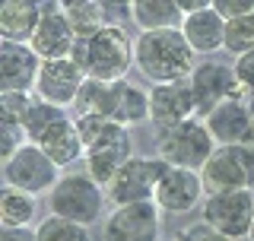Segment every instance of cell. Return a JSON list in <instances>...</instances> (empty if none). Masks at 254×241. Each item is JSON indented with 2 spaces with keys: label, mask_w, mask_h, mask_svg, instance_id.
I'll list each match as a JSON object with an SVG mask.
<instances>
[{
  "label": "cell",
  "mask_w": 254,
  "mask_h": 241,
  "mask_svg": "<svg viewBox=\"0 0 254 241\" xmlns=\"http://www.w3.org/2000/svg\"><path fill=\"white\" fill-rule=\"evenodd\" d=\"M54 3H58L64 13H73V10H83V6L95 3V0H54Z\"/></svg>",
  "instance_id": "obj_36"
},
{
  "label": "cell",
  "mask_w": 254,
  "mask_h": 241,
  "mask_svg": "<svg viewBox=\"0 0 254 241\" xmlns=\"http://www.w3.org/2000/svg\"><path fill=\"white\" fill-rule=\"evenodd\" d=\"M210 127L216 146H235V143H254V115L245 95L226 99L222 105H216L210 115L203 118Z\"/></svg>",
  "instance_id": "obj_13"
},
{
  "label": "cell",
  "mask_w": 254,
  "mask_h": 241,
  "mask_svg": "<svg viewBox=\"0 0 254 241\" xmlns=\"http://www.w3.org/2000/svg\"><path fill=\"white\" fill-rule=\"evenodd\" d=\"M232 70H235V79H238V86H242V92L254 95V48L245 51V54H235Z\"/></svg>",
  "instance_id": "obj_31"
},
{
  "label": "cell",
  "mask_w": 254,
  "mask_h": 241,
  "mask_svg": "<svg viewBox=\"0 0 254 241\" xmlns=\"http://www.w3.org/2000/svg\"><path fill=\"white\" fill-rule=\"evenodd\" d=\"M248 105H251V115H254V95H248Z\"/></svg>",
  "instance_id": "obj_37"
},
{
  "label": "cell",
  "mask_w": 254,
  "mask_h": 241,
  "mask_svg": "<svg viewBox=\"0 0 254 241\" xmlns=\"http://www.w3.org/2000/svg\"><path fill=\"white\" fill-rule=\"evenodd\" d=\"M45 3L38 0H3L0 3V35L3 42H32Z\"/></svg>",
  "instance_id": "obj_20"
},
{
  "label": "cell",
  "mask_w": 254,
  "mask_h": 241,
  "mask_svg": "<svg viewBox=\"0 0 254 241\" xmlns=\"http://www.w3.org/2000/svg\"><path fill=\"white\" fill-rule=\"evenodd\" d=\"M102 115L121 120L127 127L143 124V120H149V92H143L140 86L127 83V79H115V83H108Z\"/></svg>",
  "instance_id": "obj_17"
},
{
  "label": "cell",
  "mask_w": 254,
  "mask_h": 241,
  "mask_svg": "<svg viewBox=\"0 0 254 241\" xmlns=\"http://www.w3.org/2000/svg\"><path fill=\"white\" fill-rule=\"evenodd\" d=\"M175 241H238V238H229V235H222L219 229H213L210 222H190L188 229H181V235L175 238Z\"/></svg>",
  "instance_id": "obj_30"
},
{
  "label": "cell",
  "mask_w": 254,
  "mask_h": 241,
  "mask_svg": "<svg viewBox=\"0 0 254 241\" xmlns=\"http://www.w3.org/2000/svg\"><path fill=\"white\" fill-rule=\"evenodd\" d=\"M70 58L86 70L89 79L115 83V79H124V73L130 70L133 45L121 26H105L89 38H76V48Z\"/></svg>",
  "instance_id": "obj_2"
},
{
  "label": "cell",
  "mask_w": 254,
  "mask_h": 241,
  "mask_svg": "<svg viewBox=\"0 0 254 241\" xmlns=\"http://www.w3.org/2000/svg\"><path fill=\"white\" fill-rule=\"evenodd\" d=\"M213 10H216L222 19H235V16L254 13V0H213Z\"/></svg>",
  "instance_id": "obj_32"
},
{
  "label": "cell",
  "mask_w": 254,
  "mask_h": 241,
  "mask_svg": "<svg viewBox=\"0 0 254 241\" xmlns=\"http://www.w3.org/2000/svg\"><path fill=\"white\" fill-rule=\"evenodd\" d=\"M67 115V108H61V105H51V102H45V99H32V105L26 111V118H22V127H26V136H29V143H35L38 136H42L48 127L54 124L58 118Z\"/></svg>",
  "instance_id": "obj_26"
},
{
  "label": "cell",
  "mask_w": 254,
  "mask_h": 241,
  "mask_svg": "<svg viewBox=\"0 0 254 241\" xmlns=\"http://www.w3.org/2000/svg\"><path fill=\"white\" fill-rule=\"evenodd\" d=\"M22 143H29L26 127L19 120H0V149H3V159H10Z\"/></svg>",
  "instance_id": "obj_29"
},
{
  "label": "cell",
  "mask_w": 254,
  "mask_h": 241,
  "mask_svg": "<svg viewBox=\"0 0 254 241\" xmlns=\"http://www.w3.org/2000/svg\"><path fill=\"white\" fill-rule=\"evenodd\" d=\"M38 146H42L48 156L54 159L61 168H67V165H73L79 162V159L86 156V146H83V136H79V127H76V120L73 118H58L48 130L38 136Z\"/></svg>",
  "instance_id": "obj_19"
},
{
  "label": "cell",
  "mask_w": 254,
  "mask_h": 241,
  "mask_svg": "<svg viewBox=\"0 0 254 241\" xmlns=\"http://www.w3.org/2000/svg\"><path fill=\"white\" fill-rule=\"evenodd\" d=\"M130 19L140 29H178L185 13H181L178 0H133Z\"/></svg>",
  "instance_id": "obj_22"
},
{
  "label": "cell",
  "mask_w": 254,
  "mask_h": 241,
  "mask_svg": "<svg viewBox=\"0 0 254 241\" xmlns=\"http://www.w3.org/2000/svg\"><path fill=\"white\" fill-rule=\"evenodd\" d=\"M76 127H79L86 152H92V149H133L127 124H121V120H115V118L76 115Z\"/></svg>",
  "instance_id": "obj_18"
},
{
  "label": "cell",
  "mask_w": 254,
  "mask_h": 241,
  "mask_svg": "<svg viewBox=\"0 0 254 241\" xmlns=\"http://www.w3.org/2000/svg\"><path fill=\"white\" fill-rule=\"evenodd\" d=\"M83 159H86V172H89L102 187H108V184L115 181V175L133 159V149H92V152H86Z\"/></svg>",
  "instance_id": "obj_24"
},
{
  "label": "cell",
  "mask_w": 254,
  "mask_h": 241,
  "mask_svg": "<svg viewBox=\"0 0 254 241\" xmlns=\"http://www.w3.org/2000/svg\"><path fill=\"white\" fill-rule=\"evenodd\" d=\"M226 51L232 54H245L254 48V13L248 16H235V19H226Z\"/></svg>",
  "instance_id": "obj_27"
},
{
  "label": "cell",
  "mask_w": 254,
  "mask_h": 241,
  "mask_svg": "<svg viewBox=\"0 0 254 241\" xmlns=\"http://www.w3.org/2000/svg\"><path fill=\"white\" fill-rule=\"evenodd\" d=\"M35 213H38L35 194L3 184V194H0V226H29L35 219Z\"/></svg>",
  "instance_id": "obj_23"
},
{
  "label": "cell",
  "mask_w": 254,
  "mask_h": 241,
  "mask_svg": "<svg viewBox=\"0 0 254 241\" xmlns=\"http://www.w3.org/2000/svg\"><path fill=\"white\" fill-rule=\"evenodd\" d=\"M213 149H216V140H213L203 118H190L185 124L172 127V130L159 133V156L178 168H197L200 172L206 159L213 156Z\"/></svg>",
  "instance_id": "obj_6"
},
{
  "label": "cell",
  "mask_w": 254,
  "mask_h": 241,
  "mask_svg": "<svg viewBox=\"0 0 254 241\" xmlns=\"http://www.w3.org/2000/svg\"><path fill=\"white\" fill-rule=\"evenodd\" d=\"M159 203H127L115 206L105 219V241H159Z\"/></svg>",
  "instance_id": "obj_11"
},
{
  "label": "cell",
  "mask_w": 254,
  "mask_h": 241,
  "mask_svg": "<svg viewBox=\"0 0 254 241\" xmlns=\"http://www.w3.org/2000/svg\"><path fill=\"white\" fill-rule=\"evenodd\" d=\"M169 172V162L162 156H133L121 172L115 175V181L105 187L108 200L115 206H127V203H149L156 200V190H159V181L162 175Z\"/></svg>",
  "instance_id": "obj_7"
},
{
  "label": "cell",
  "mask_w": 254,
  "mask_h": 241,
  "mask_svg": "<svg viewBox=\"0 0 254 241\" xmlns=\"http://www.w3.org/2000/svg\"><path fill=\"white\" fill-rule=\"evenodd\" d=\"M102 3H105V10H108L111 26H118L115 16H118V13H130V3H133V0H102Z\"/></svg>",
  "instance_id": "obj_34"
},
{
  "label": "cell",
  "mask_w": 254,
  "mask_h": 241,
  "mask_svg": "<svg viewBox=\"0 0 254 241\" xmlns=\"http://www.w3.org/2000/svg\"><path fill=\"white\" fill-rule=\"evenodd\" d=\"M181 32H185L188 45L194 48L197 54H213L226 45V19L213 10H197V13H188L181 19Z\"/></svg>",
  "instance_id": "obj_21"
},
{
  "label": "cell",
  "mask_w": 254,
  "mask_h": 241,
  "mask_svg": "<svg viewBox=\"0 0 254 241\" xmlns=\"http://www.w3.org/2000/svg\"><path fill=\"white\" fill-rule=\"evenodd\" d=\"M0 241H35V232L29 226H3Z\"/></svg>",
  "instance_id": "obj_33"
},
{
  "label": "cell",
  "mask_w": 254,
  "mask_h": 241,
  "mask_svg": "<svg viewBox=\"0 0 254 241\" xmlns=\"http://www.w3.org/2000/svg\"><path fill=\"white\" fill-rule=\"evenodd\" d=\"M32 48L42 60H54V58H70L76 48V29L70 22V16L61 10L58 3L45 6L42 22H38L35 35H32Z\"/></svg>",
  "instance_id": "obj_16"
},
{
  "label": "cell",
  "mask_w": 254,
  "mask_h": 241,
  "mask_svg": "<svg viewBox=\"0 0 254 241\" xmlns=\"http://www.w3.org/2000/svg\"><path fill=\"white\" fill-rule=\"evenodd\" d=\"M248 238H251V241H254V222H251V235H248Z\"/></svg>",
  "instance_id": "obj_38"
},
{
  "label": "cell",
  "mask_w": 254,
  "mask_h": 241,
  "mask_svg": "<svg viewBox=\"0 0 254 241\" xmlns=\"http://www.w3.org/2000/svg\"><path fill=\"white\" fill-rule=\"evenodd\" d=\"M178 6H181V13H197V10H210L213 6V0H178Z\"/></svg>",
  "instance_id": "obj_35"
},
{
  "label": "cell",
  "mask_w": 254,
  "mask_h": 241,
  "mask_svg": "<svg viewBox=\"0 0 254 241\" xmlns=\"http://www.w3.org/2000/svg\"><path fill=\"white\" fill-rule=\"evenodd\" d=\"M86 70L79 67L73 58H54V60H42V70H38V83H35V95L51 105L70 108L76 102L79 89L86 83Z\"/></svg>",
  "instance_id": "obj_10"
},
{
  "label": "cell",
  "mask_w": 254,
  "mask_h": 241,
  "mask_svg": "<svg viewBox=\"0 0 254 241\" xmlns=\"http://www.w3.org/2000/svg\"><path fill=\"white\" fill-rule=\"evenodd\" d=\"M206 194L219 190H242L254 187V143H235V146H216L213 156L200 168Z\"/></svg>",
  "instance_id": "obj_5"
},
{
  "label": "cell",
  "mask_w": 254,
  "mask_h": 241,
  "mask_svg": "<svg viewBox=\"0 0 254 241\" xmlns=\"http://www.w3.org/2000/svg\"><path fill=\"white\" fill-rule=\"evenodd\" d=\"M194 48L181 29H143L133 42V63L153 83H172L194 73Z\"/></svg>",
  "instance_id": "obj_1"
},
{
  "label": "cell",
  "mask_w": 254,
  "mask_h": 241,
  "mask_svg": "<svg viewBox=\"0 0 254 241\" xmlns=\"http://www.w3.org/2000/svg\"><path fill=\"white\" fill-rule=\"evenodd\" d=\"M35 241H92L89 226L73 219H64V216H48V219L38 222L35 229Z\"/></svg>",
  "instance_id": "obj_25"
},
{
  "label": "cell",
  "mask_w": 254,
  "mask_h": 241,
  "mask_svg": "<svg viewBox=\"0 0 254 241\" xmlns=\"http://www.w3.org/2000/svg\"><path fill=\"white\" fill-rule=\"evenodd\" d=\"M38 3H48V0H38Z\"/></svg>",
  "instance_id": "obj_39"
},
{
  "label": "cell",
  "mask_w": 254,
  "mask_h": 241,
  "mask_svg": "<svg viewBox=\"0 0 254 241\" xmlns=\"http://www.w3.org/2000/svg\"><path fill=\"white\" fill-rule=\"evenodd\" d=\"M32 105V92H3L0 95V120H19L26 118Z\"/></svg>",
  "instance_id": "obj_28"
},
{
  "label": "cell",
  "mask_w": 254,
  "mask_h": 241,
  "mask_svg": "<svg viewBox=\"0 0 254 241\" xmlns=\"http://www.w3.org/2000/svg\"><path fill=\"white\" fill-rule=\"evenodd\" d=\"M203 178L197 168H178L169 165V172L162 175L156 190V203L162 213H190L194 206L203 203Z\"/></svg>",
  "instance_id": "obj_14"
},
{
  "label": "cell",
  "mask_w": 254,
  "mask_h": 241,
  "mask_svg": "<svg viewBox=\"0 0 254 241\" xmlns=\"http://www.w3.org/2000/svg\"><path fill=\"white\" fill-rule=\"evenodd\" d=\"M203 222L219 229L229 238H248L251 222H254V190H219V194H206L203 200Z\"/></svg>",
  "instance_id": "obj_8"
},
{
  "label": "cell",
  "mask_w": 254,
  "mask_h": 241,
  "mask_svg": "<svg viewBox=\"0 0 254 241\" xmlns=\"http://www.w3.org/2000/svg\"><path fill=\"white\" fill-rule=\"evenodd\" d=\"M42 58L29 42H3L0 45V86L3 92H35Z\"/></svg>",
  "instance_id": "obj_15"
},
{
  "label": "cell",
  "mask_w": 254,
  "mask_h": 241,
  "mask_svg": "<svg viewBox=\"0 0 254 241\" xmlns=\"http://www.w3.org/2000/svg\"><path fill=\"white\" fill-rule=\"evenodd\" d=\"M105 187L92 178L89 172H67L48 194V206L54 216L83 222V226H95L105 210Z\"/></svg>",
  "instance_id": "obj_3"
},
{
  "label": "cell",
  "mask_w": 254,
  "mask_h": 241,
  "mask_svg": "<svg viewBox=\"0 0 254 241\" xmlns=\"http://www.w3.org/2000/svg\"><path fill=\"white\" fill-rule=\"evenodd\" d=\"M190 86H194V99H197V115L206 118L216 105H222L226 99L245 95L242 86L235 79V70L226 67L219 60H203L194 67L190 73Z\"/></svg>",
  "instance_id": "obj_12"
},
{
  "label": "cell",
  "mask_w": 254,
  "mask_h": 241,
  "mask_svg": "<svg viewBox=\"0 0 254 241\" xmlns=\"http://www.w3.org/2000/svg\"><path fill=\"white\" fill-rule=\"evenodd\" d=\"M61 181V165L38 143H22L10 159H3V184L42 197Z\"/></svg>",
  "instance_id": "obj_4"
},
{
  "label": "cell",
  "mask_w": 254,
  "mask_h": 241,
  "mask_svg": "<svg viewBox=\"0 0 254 241\" xmlns=\"http://www.w3.org/2000/svg\"><path fill=\"white\" fill-rule=\"evenodd\" d=\"M190 118H200L190 76L172 79V83H153V89H149V120L159 133L172 130V127L185 124Z\"/></svg>",
  "instance_id": "obj_9"
}]
</instances>
